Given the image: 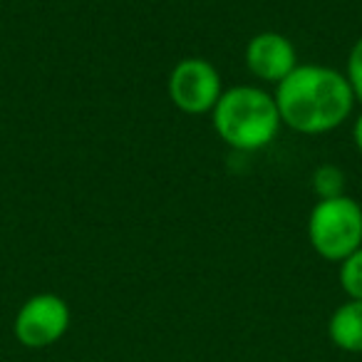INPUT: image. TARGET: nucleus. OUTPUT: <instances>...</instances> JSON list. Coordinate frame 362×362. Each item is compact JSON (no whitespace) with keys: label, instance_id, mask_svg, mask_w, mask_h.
Masks as SVG:
<instances>
[{"label":"nucleus","instance_id":"obj_5","mask_svg":"<svg viewBox=\"0 0 362 362\" xmlns=\"http://www.w3.org/2000/svg\"><path fill=\"white\" fill-rule=\"evenodd\" d=\"M221 95V75L209 60L187 57L171 70L169 97L176 105V110L187 112V115L214 112Z\"/></svg>","mask_w":362,"mask_h":362},{"label":"nucleus","instance_id":"obj_7","mask_svg":"<svg viewBox=\"0 0 362 362\" xmlns=\"http://www.w3.org/2000/svg\"><path fill=\"white\" fill-rule=\"evenodd\" d=\"M327 335L345 352H362V300H347L330 315Z\"/></svg>","mask_w":362,"mask_h":362},{"label":"nucleus","instance_id":"obj_1","mask_svg":"<svg viewBox=\"0 0 362 362\" xmlns=\"http://www.w3.org/2000/svg\"><path fill=\"white\" fill-rule=\"evenodd\" d=\"M281 122L300 134H325L340 127L355 107L345 75L325 65H298L276 90Z\"/></svg>","mask_w":362,"mask_h":362},{"label":"nucleus","instance_id":"obj_6","mask_svg":"<svg viewBox=\"0 0 362 362\" xmlns=\"http://www.w3.org/2000/svg\"><path fill=\"white\" fill-rule=\"evenodd\" d=\"M246 65L258 80L281 85L298 67L293 42L281 33H258L246 47Z\"/></svg>","mask_w":362,"mask_h":362},{"label":"nucleus","instance_id":"obj_10","mask_svg":"<svg viewBox=\"0 0 362 362\" xmlns=\"http://www.w3.org/2000/svg\"><path fill=\"white\" fill-rule=\"evenodd\" d=\"M347 82H350L355 100L362 102V37L352 45L350 57H347Z\"/></svg>","mask_w":362,"mask_h":362},{"label":"nucleus","instance_id":"obj_3","mask_svg":"<svg viewBox=\"0 0 362 362\" xmlns=\"http://www.w3.org/2000/svg\"><path fill=\"white\" fill-rule=\"evenodd\" d=\"M313 251L332 263H342L362 246V206L350 197L320 199L308 218Z\"/></svg>","mask_w":362,"mask_h":362},{"label":"nucleus","instance_id":"obj_8","mask_svg":"<svg viewBox=\"0 0 362 362\" xmlns=\"http://www.w3.org/2000/svg\"><path fill=\"white\" fill-rule=\"evenodd\" d=\"M313 192L320 199H335L345 194V174L340 166L335 164H322L313 171Z\"/></svg>","mask_w":362,"mask_h":362},{"label":"nucleus","instance_id":"obj_11","mask_svg":"<svg viewBox=\"0 0 362 362\" xmlns=\"http://www.w3.org/2000/svg\"><path fill=\"white\" fill-rule=\"evenodd\" d=\"M352 139H355V146L362 151V115L355 119V127H352Z\"/></svg>","mask_w":362,"mask_h":362},{"label":"nucleus","instance_id":"obj_4","mask_svg":"<svg viewBox=\"0 0 362 362\" xmlns=\"http://www.w3.org/2000/svg\"><path fill=\"white\" fill-rule=\"evenodd\" d=\"M70 305L55 293H37L28 298L23 308L18 310L13 332L18 342L30 350H42V347L55 345L62 340V335L70 327Z\"/></svg>","mask_w":362,"mask_h":362},{"label":"nucleus","instance_id":"obj_2","mask_svg":"<svg viewBox=\"0 0 362 362\" xmlns=\"http://www.w3.org/2000/svg\"><path fill=\"white\" fill-rule=\"evenodd\" d=\"M214 129L238 151H258L268 146L281 129L276 97L251 85L231 87L214 107Z\"/></svg>","mask_w":362,"mask_h":362},{"label":"nucleus","instance_id":"obj_9","mask_svg":"<svg viewBox=\"0 0 362 362\" xmlns=\"http://www.w3.org/2000/svg\"><path fill=\"white\" fill-rule=\"evenodd\" d=\"M340 286L352 300H362V246L340 263Z\"/></svg>","mask_w":362,"mask_h":362}]
</instances>
